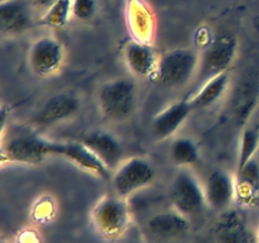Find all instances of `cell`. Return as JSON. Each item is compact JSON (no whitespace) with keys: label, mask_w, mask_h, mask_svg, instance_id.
Wrapping results in <instances>:
<instances>
[{"label":"cell","mask_w":259,"mask_h":243,"mask_svg":"<svg viewBox=\"0 0 259 243\" xmlns=\"http://www.w3.org/2000/svg\"><path fill=\"white\" fill-rule=\"evenodd\" d=\"M90 220L101 238L118 240L129 230L133 217L125 197L108 194L95 202L90 212Z\"/></svg>","instance_id":"6da1fadb"},{"label":"cell","mask_w":259,"mask_h":243,"mask_svg":"<svg viewBox=\"0 0 259 243\" xmlns=\"http://www.w3.org/2000/svg\"><path fill=\"white\" fill-rule=\"evenodd\" d=\"M138 89L128 77L106 81L98 91V106L105 118L113 122H125L136 113Z\"/></svg>","instance_id":"7a4b0ae2"},{"label":"cell","mask_w":259,"mask_h":243,"mask_svg":"<svg viewBox=\"0 0 259 243\" xmlns=\"http://www.w3.org/2000/svg\"><path fill=\"white\" fill-rule=\"evenodd\" d=\"M200 55L190 48H175L159 57L154 80L163 88L176 89L196 77Z\"/></svg>","instance_id":"3957f363"},{"label":"cell","mask_w":259,"mask_h":243,"mask_svg":"<svg viewBox=\"0 0 259 243\" xmlns=\"http://www.w3.org/2000/svg\"><path fill=\"white\" fill-rule=\"evenodd\" d=\"M238 53V40L230 33L219 34L200 55L196 81L204 84L209 78L228 72Z\"/></svg>","instance_id":"277c9868"},{"label":"cell","mask_w":259,"mask_h":243,"mask_svg":"<svg viewBox=\"0 0 259 243\" xmlns=\"http://www.w3.org/2000/svg\"><path fill=\"white\" fill-rule=\"evenodd\" d=\"M169 199L172 208L190 219L201 214L207 205L204 184L189 170H181L174 177L169 187Z\"/></svg>","instance_id":"5b68a950"},{"label":"cell","mask_w":259,"mask_h":243,"mask_svg":"<svg viewBox=\"0 0 259 243\" xmlns=\"http://www.w3.org/2000/svg\"><path fill=\"white\" fill-rule=\"evenodd\" d=\"M157 176L156 169L143 157H132L121 162L111 175V184L116 195L128 197L139 190L151 186Z\"/></svg>","instance_id":"8992f818"},{"label":"cell","mask_w":259,"mask_h":243,"mask_svg":"<svg viewBox=\"0 0 259 243\" xmlns=\"http://www.w3.org/2000/svg\"><path fill=\"white\" fill-rule=\"evenodd\" d=\"M142 230L148 243H171L189 234L191 219L172 208L147 218Z\"/></svg>","instance_id":"52a82bcc"},{"label":"cell","mask_w":259,"mask_h":243,"mask_svg":"<svg viewBox=\"0 0 259 243\" xmlns=\"http://www.w3.org/2000/svg\"><path fill=\"white\" fill-rule=\"evenodd\" d=\"M65 60L63 46L51 35L38 38L28 52V65L33 73L40 77L55 75Z\"/></svg>","instance_id":"ba28073f"},{"label":"cell","mask_w":259,"mask_h":243,"mask_svg":"<svg viewBox=\"0 0 259 243\" xmlns=\"http://www.w3.org/2000/svg\"><path fill=\"white\" fill-rule=\"evenodd\" d=\"M48 144L50 139L35 134L15 136L3 144L2 159L18 164H39L50 157Z\"/></svg>","instance_id":"9c48e42d"},{"label":"cell","mask_w":259,"mask_h":243,"mask_svg":"<svg viewBox=\"0 0 259 243\" xmlns=\"http://www.w3.org/2000/svg\"><path fill=\"white\" fill-rule=\"evenodd\" d=\"M48 152L50 157H63L80 169L96 175L103 180H111L110 170L81 142L50 141Z\"/></svg>","instance_id":"30bf717a"},{"label":"cell","mask_w":259,"mask_h":243,"mask_svg":"<svg viewBox=\"0 0 259 243\" xmlns=\"http://www.w3.org/2000/svg\"><path fill=\"white\" fill-rule=\"evenodd\" d=\"M212 237L215 243H255V235L245 217L233 207L220 213L212 228Z\"/></svg>","instance_id":"8fae6325"},{"label":"cell","mask_w":259,"mask_h":243,"mask_svg":"<svg viewBox=\"0 0 259 243\" xmlns=\"http://www.w3.org/2000/svg\"><path fill=\"white\" fill-rule=\"evenodd\" d=\"M206 202L215 212L223 213L235 201V175L225 170H214L204 182Z\"/></svg>","instance_id":"7c38bea8"},{"label":"cell","mask_w":259,"mask_h":243,"mask_svg":"<svg viewBox=\"0 0 259 243\" xmlns=\"http://www.w3.org/2000/svg\"><path fill=\"white\" fill-rule=\"evenodd\" d=\"M80 110V100L73 94L61 93L51 96L33 116V123L48 127L72 118Z\"/></svg>","instance_id":"4fadbf2b"},{"label":"cell","mask_w":259,"mask_h":243,"mask_svg":"<svg viewBox=\"0 0 259 243\" xmlns=\"http://www.w3.org/2000/svg\"><path fill=\"white\" fill-rule=\"evenodd\" d=\"M80 142L85 144L110 171H114L123 162V146L119 139L109 132H89Z\"/></svg>","instance_id":"5bb4252c"},{"label":"cell","mask_w":259,"mask_h":243,"mask_svg":"<svg viewBox=\"0 0 259 243\" xmlns=\"http://www.w3.org/2000/svg\"><path fill=\"white\" fill-rule=\"evenodd\" d=\"M32 25V4L25 0H3L0 4V28L3 34H22Z\"/></svg>","instance_id":"9a60e30c"},{"label":"cell","mask_w":259,"mask_h":243,"mask_svg":"<svg viewBox=\"0 0 259 243\" xmlns=\"http://www.w3.org/2000/svg\"><path fill=\"white\" fill-rule=\"evenodd\" d=\"M194 111L189 99L179 100L159 111L152 122V133L157 139H167L174 136Z\"/></svg>","instance_id":"2e32d148"},{"label":"cell","mask_w":259,"mask_h":243,"mask_svg":"<svg viewBox=\"0 0 259 243\" xmlns=\"http://www.w3.org/2000/svg\"><path fill=\"white\" fill-rule=\"evenodd\" d=\"M124 62L133 75L138 77H154L159 57L148 43L131 40L124 47Z\"/></svg>","instance_id":"e0dca14e"},{"label":"cell","mask_w":259,"mask_h":243,"mask_svg":"<svg viewBox=\"0 0 259 243\" xmlns=\"http://www.w3.org/2000/svg\"><path fill=\"white\" fill-rule=\"evenodd\" d=\"M235 202L254 207L259 202V162L255 158L235 172Z\"/></svg>","instance_id":"ac0fdd59"},{"label":"cell","mask_w":259,"mask_h":243,"mask_svg":"<svg viewBox=\"0 0 259 243\" xmlns=\"http://www.w3.org/2000/svg\"><path fill=\"white\" fill-rule=\"evenodd\" d=\"M259 103V80L247 78L235 89L232 109L238 124L243 126L248 122Z\"/></svg>","instance_id":"d6986e66"},{"label":"cell","mask_w":259,"mask_h":243,"mask_svg":"<svg viewBox=\"0 0 259 243\" xmlns=\"http://www.w3.org/2000/svg\"><path fill=\"white\" fill-rule=\"evenodd\" d=\"M229 81V72H224L201 84L199 90L191 98H189L194 111L200 110V109H206L214 105L217 101H219L223 98V95L227 93Z\"/></svg>","instance_id":"ffe728a7"},{"label":"cell","mask_w":259,"mask_h":243,"mask_svg":"<svg viewBox=\"0 0 259 243\" xmlns=\"http://www.w3.org/2000/svg\"><path fill=\"white\" fill-rule=\"evenodd\" d=\"M128 23L136 40L148 43L153 33V15L143 0H129Z\"/></svg>","instance_id":"44dd1931"},{"label":"cell","mask_w":259,"mask_h":243,"mask_svg":"<svg viewBox=\"0 0 259 243\" xmlns=\"http://www.w3.org/2000/svg\"><path fill=\"white\" fill-rule=\"evenodd\" d=\"M169 157L177 166L190 167L199 161V148L191 138L180 137L172 142L169 147Z\"/></svg>","instance_id":"7402d4cb"},{"label":"cell","mask_w":259,"mask_h":243,"mask_svg":"<svg viewBox=\"0 0 259 243\" xmlns=\"http://www.w3.org/2000/svg\"><path fill=\"white\" fill-rule=\"evenodd\" d=\"M72 18V0H56L40 18V24L50 28H63Z\"/></svg>","instance_id":"603a6c76"},{"label":"cell","mask_w":259,"mask_h":243,"mask_svg":"<svg viewBox=\"0 0 259 243\" xmlns=\"http://www.w3.org/2000/svg\"><path fill=\"white\" fill-rule=\"evenodd\" d=\"M259 148V129L255 127H245L240 137L239 153H238L237 170H242L245 165L254 158Z\"/></svg>","instance_id":"cb8c5ba5"},{"label":"cell","mask_w":259,"mask_h":243,"mask_svg":"<svg viewBox=\"0 0 259 243\" xmlns=\"http://www.w3.org/2000/svg\"><path fill=\"white\" fill-rule=\"evenodd\" d=\"M96 13V0H72V18L78 22H88Z\"/></svg>","instance_id":"d4e9b609"},{"label":"cell","mask_w":259,"mask_h":243,"mask_svg":"<svg viewBox=\"0 0 259 243\" xmlns=\"http://www.w3.org/2000/svg\"><path fill=\"white\" fill-rule=\"evenodd\" d=\"M55 2L56 0H30V4H32V7L43 10V13H45Z\"/></svg>","instance_id":"484cf974"},{"label":"cell","mask_w":259,"mask_h":243,"mask_svg":"<svg viewBox=\"0 0 259 243\" xmlns=\"http://www.w3.org/2000/svg\"><path fill=\"white\" fill-rule=\"evenodd\" d=\"M128 243H148L147 240H132V242H128Z\"/></svg>","instance_id":"4316f807"},{"label":"cell","mask_w":259,"mask_h":243,"mask_svg":"<svg viewBox=\"0 0 259 243\" xmlns=\"http://www.w3.org/2000/svg\"><path fill=\"white\" fill-rule=\"evenodd\" d=\"M255 243H259V228H258L257 234H255Z\"/></svg>","instance_id":"83f0119b"},{"label":"cell","mask_w":259,"mask_h":243,"mask_svg":"<svg viewBox=\"0 0 259 243\" xmlns=\"http://www.w3.org/2000/svg\"><path fill=\"white\" fill-rule=\"evenodd\" d=\"M0 243H9V242H7L5 239H2V242H0Z\"/></svg>","instance_id":"f1b7e54d"}]
</instances>
